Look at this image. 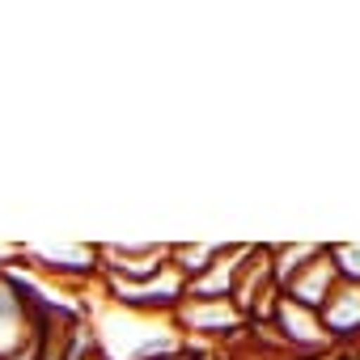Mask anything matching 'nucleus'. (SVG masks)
<instances>
[{"mask_svg": "<svg viewBox=\"0 0 360 360\" xmlns=\"http://www.w3.org/2000/svg\"><path fill=\"white\" fill-rule=\"evenodd\" d=\"M22 259H30V267L56 276V280H72V284H89L98 276V246H22Z\"/></svg>", "mask_w": 360, "mask_h": 360, "instance_id": "obj_4", "label": "nucleus"}, {"mask_svg": "<svg viewBox=\"0 0 360 360\" xmlns=\"http://www.w3.org/2000/svg\"><path fill=\"white\" fill-rule=\"evenodd\" d=\"M98 360H102V356H98Z\"/></svg>", "mask_w": 360, "mask_h": 360, "instance_id": "obj_10", "label": "nucleus"}, {"mask_svg": "<svg viewBox=\"0 0 360 360\" xmlns=\"http://www.w3.org/2000/svg\"><path fill=\"white\" fill-rule=\"evenodd\" d=\"M326 259L343 284H360V242H335L326 246Z\"/></svg>", "mask_w": 360, "mask_h": 360, "instance_id": "obj_9", "label": "nucleus"}, {"mask_svg": "<svg viewBox=\"0 0 360 360\" xmlns=\"http://www.w3.org/2000/svg\"><path fill=\"white\" fill-rule=\"evenodd\" d=\"M102 284H106L110 301L123 305L127 314H161V318H169L178 305L187 301V280L169 267V259H165V267H161L153 280H144V284H123V280H102Z\"/></svg>", "mask_w": 360, "mask_h": 360, "instance_id": "obj_1", "label": "nucleus"}, {"mask_svg": "<svg viewBox=\"0 0 360 360\" xmlns=\"http://www.w3.org/2000/svg\"><path fill=\"white\" fill-rule=\"evenodd\" d=\"M217 255H221V246H195V242H187V246H169V267L191 284L195 276H204V271L212 267Z\"/></svg>", "mask_w": 360, "mask_h": 360, "instance_id": "obj_8", "label": "nucleus"}, {"mask_svg": "<svg viewBox=\"0 0 360 360\" xmlns=\"http://www.w3.org/2000/svg\"><path fill=\"white\" fill-rule=\"evenodd\" d=\"M169 322H174V330L204 335V339H229V335L246 330V318L238 314V305L229 297H221V301H195V297H187L183 305L169 314Z\"/></svg>", "mask_w": 360, "mask_h": 360, "instance_id": "obj_2", "label": "nucleus"}, {"mask_svg": "<svg viewBox=\"0 0 360 360\" xmlns=\"http://www.w3.org/2000/svg\"><path fill=\"white\" fill-rule=\"evenodd\" d=\"M335 284H339V276H335V267H330V259H326V246H322L318 259H309L292 280L280 284V297H284L288 305H301V309H309V314H322V305H326V297H330Z\"/></svg>", "mask_w": 360, "mask_h": 360, "instance_id": "obj_6", "label": "nucleus"}, {"mask_svg": "<svg viewBox=\"0 0 360 360\" xmlns=\"http://www.w3.org/2000/svg\"><path fill=\"white\" fill-rule=\"evenodd\" d=\"M322 255V246L318 242H292V246H271V280H276V288L284 284V280H292L309 259H318Z\"/></svg>", "mask_w": 360, "mask_h": 360, "instance_id": "obj_7", "label": "nucleus"}, {"mask_svg": "<svg viewBox=\"0 0 360 360\" xmlns=\"http://www.w3.org/2000/svg\"><path fill=\"white\" fill-rule=\"evenodd\" d=\"M322 330L330 347H360V284H335L322 305Z\"/></svg>", "mask_w": 360, "mask_h": 360, "instance_id": "obj_5", "label": "nucleus"}, {"mask_svg": "<svg viewBox=\"0 0 360 360\" xmlns=\"http://www.w3.org/2000/svg\"><path fill=\"white\" fill-rule=\"evenodd\" d=\"M165 259H169V246H98V276L144 284L165 267Z\"/></svg>", "mask_w": 360, "mask_h": 360, "instance_id": "obj_3", "label": "nucleus"}]
</instances>
